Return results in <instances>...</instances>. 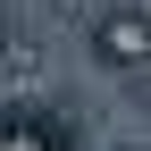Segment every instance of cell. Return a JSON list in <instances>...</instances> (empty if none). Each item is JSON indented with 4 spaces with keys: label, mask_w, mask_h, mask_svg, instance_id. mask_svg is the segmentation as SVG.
Segmentation results:
<instances>
[{
    "label": "cell",
    "mask_w": 151,
    "mask_h": 151,
    "mask_svg": "<svg viewBox=\"0 0 151 151\" xmlns=\"http://www.w3.org/2000/svg\"><path fill=\"white\" fill-rule=\"evenodd\" d=\"M101 59H143V17H109V25H101Z\"/></svg>",
    "instance_id": "6da1fadb"
}]
</instances>
